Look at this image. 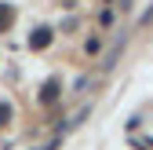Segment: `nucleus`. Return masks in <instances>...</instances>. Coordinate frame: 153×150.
<instances>
[{
  "instance_id": "1",
  "label": "nucleus",
  "mask_w": 153,
  "mask_h": 150,
  "mask_svg": "<svg viewBox=\"0 0 153 150\" xmlns=\"http://www.w3.org/2000/svg\"><path fill=\"white\" fill-rule=\"evenodd\" d=\"M142 22H153V4L146 8V15H142Z\"/></svg>"
}]
</instances>
